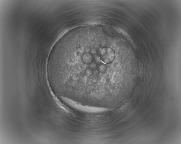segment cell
<instances>
[{
  "label": "cell",
  "instance_id": "1",
  "mask_svg": "<svg viewBox=\"0 0 181 144\" xmlns=\"http://www.w3.org/2000/svg\"><path fill=\"white\" fill-rule=\"evenodd\" d=\"M99 55L101 61L106 64L112 62L115 56L114 51L111 48L107 47H104L101 49Z\"/></svg>",
  "mask_w": 181,
  "mask_h": 144
},
{
  "label": "cell",
  "instance_id": "2",
  "mask_svg": "<svg viewBox=\"0 0 181 144\" xmlns=\"http://www.w3.org/2000/svg\"><path fill=\"white\" fill-rule=\"evenodd\" d=\"M102 29L104 32L109 36H115L118 35V32L114 28L108 26L103 27Z\"/></svg>",
  "mask_w": 181,
  "mask_h": 144
},
{
  "label": "cell",
  "instance_id": "3",
  "mask_svg": "<svg viewBox=\"0 0 181 144\" xmlns=\"http://www.w3.org/2000/svg\"><path fill=\"white\" fill-rule=\"evenodd\" d=\"M93 56L89 52H86L83 54L81 57L82 61L85 65L90 64L92 62Z\"/></svg>",
  "mask_w": 181,
  "mask_h": 144
},
{
  "label": "cell",
  "instance_id": "4",
  "mask_svg": "<svg viewBox=\"0 0 181 144\" xmlns=\"http://www.w3.org/2000/svg\"><path fill=\"white\" fill-rule=\"evenodd\" d=\"M106 69V66L104 64L100 65L99 67V70L100 72L102 73L105 72Z\"/></svg>",
  "mask_w": 181,
  "mask_h": 144
}]
</instances>
